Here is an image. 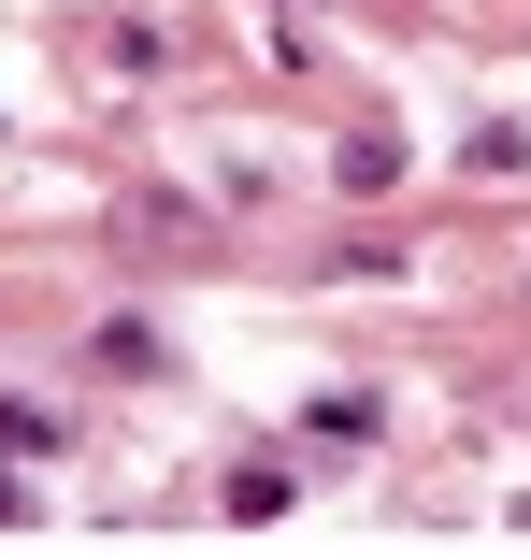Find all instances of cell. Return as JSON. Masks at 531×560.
<instances>
[{"label":"cell","mask_w":531,"mask_h":560,"mask_svg":"<svg viewBox=\"0 0 531 560\" xmlns=\"http://www.w3.org/2000/svg\"><path fill=\"white\" fill-rule=\"evenodd\" d=\"M116 245H144V259H201L216 231H201V215H187L173 187H144V201H116Z\"/></svg>","instance_id":"1"},{"label":"cell","mask_w":531,"mask_h":560,"mask_svg":"<svg viewBox=\"0 0 531 560\" xmlns=\"http://www.w3.org/2000/svg\"><path fill=\"white\" fill-rule=\"evenodd\" d=\"M331 173H345V201H374V187H388V173H402V144H388V130H359V144H345V159H331Z\"/></svg>","instance_id":"2"},{"label":"cell","mask_w":531,"mask_h":560,"mask_svg":"<svg viewBox=\"0 0 531 560\" xmlns=\"http://www.w3.org/2000/svg\"><path fill=\"white\" fill-rule=\"evenodd\" d=\"M44 445H58V417H44V402H0V460H44Z\"/></svg>","instance_id":"3"}]
</instances>
